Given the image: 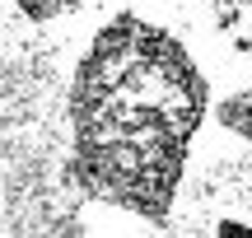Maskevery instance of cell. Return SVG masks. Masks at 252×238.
I'll return each mask as SVG.
<instances>
[{
	"mask_svg": "<svg viewBox=\"0 0 252 238\" xmlns=\"http://www.w3.org/2000/svg\"><path fill=\"white\" fill-rule=\"evenodd\" d=\"M215 117H220V126H229L234 136H243L252 145V93H229L215 108Z\"/></svg>",
	"mask_w": 252,
	"mask_h": 238,
	"instance_id": "6da1fadb",
	"label": "cell"
},
{
	"mask_svg": "<svg viewBox=\"0 0 252 238\" xmlns=\"http://www.w3.org/2000/svg\"><path fill=\"white\" fill-rule=\"evenodd\" d=\"M19 9H24L33 24H47V19H56V14H65V9H75L80 0H14Z\"/></svg>",
	"mask_w": 252,
	"mask_h": 238,
	"instance_id": "7a4b0ae2",
	"label": "cell"
}]
</instances>
